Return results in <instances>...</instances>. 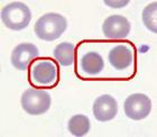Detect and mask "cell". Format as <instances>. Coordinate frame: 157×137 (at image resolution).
<instances>
[{
  "label": "cell",
  "instance_id": "1",
  "mask_svg": "<svg viewBox=\"0 0 157 137\" xmlns=\"http://www.w3.org/2000/svg\"><path fill=\"white\" fill-rule=\"evenodd\" d=\"M67 28V20L64 16L56 13L43 15L36 22L34 30L42 41L53 42L59 38Z\"/></svg>",
  "mask_w": 157,
  "mask_h": 137
},
{
  "label": "cell",
  "instance_id": "2",
  "mask_svg": "<svg viewBox=\"0 0 157 137\" xmlns=\"http://www.w3.org/2000/svg\"><path fill=\"white\" fill-rule=\"evenodd\" d=\"M1 20L3 25L11 30H23L28 27L32 20V11L27 5L15 1L7 5L1 10Z\"/></svg>",
  "mask_w": 157,
  "mask_h": 137
},
{
  "label": "cell",
  "instance_id": "3",
  "mask_svg": "<svg viewBox=\"0 0 157 137\" xmlns=\"http://www.w3.org/2000/svg\"><path fill=\"white\" fill-rule=\"evenodd\" d=\"M20 102L25 112L32 116H39L49 109L52 98L48 92L44 90L28 89L23 93Z\"/></svg>",
  "mask_w": 157,
  "mask_h": 137
},
{
  "label": "cell",
  "instance_id": "4",
  "mask_svg": "<svg viewBox=\"0 0 157 137\" xmlns=\"http://www.w3.org/2000/svg\"><path fill=\"white\" fill-rule=\"evenodd\" d=\"M124 109L128 118L141 120L151 114V100L144 93H132L124 100Z\"/></svg>",
  "mask_w": 157,
  "mask_h": 137
},
{
  "label": "cell",
  "instance_id": "5",
  "mask_svg": "<svg viewBox=\"0 0 157 137\" xmlns=\"http://www.w3.org/2000/svg\"><path fill=\"white\" fill-rule=\"evenodd\" d=\"M57 66L53 61L48 59L38 60L32 65L30 76L34 83L38 85L54 84L57 80Z\"/></svg>",
  "mask_w": 157,
  "mask_h": 137
},
{
  "label": "cell",
  "instance_id": "6",
  "mask_svg": "<svg viewBox=\"0 0 157 137\" xmlns=\"http://www.w3.org/2000/svg\"><path fill=\"white\" fill-rule=\"evenodd\" d=\"M131 26L129 20L120 15H112L102 24V33L107 38H126L130 33Z\"/></svg>",
  "mask_w": 157,
  "mask_h": 137
},
{
  "label": "cell",
  "instance_id": "7",
  "mask_svg": "<svg viewBox=\"0 0 157 137\" xmlns=\"http://www.w3.org/2000/svg\"><path fill=\"white\" fill-rule=\"evenodd\" d=\"M38 55L39 52L36 45L30 43H21L13 49L10 60L13 68L19 71H25L29 63Z\"/></svg>",
  "mask_w": 157,
  "mask_h": 137
},
{
  "label": "cell",
  "instance_id": "8",
  "mask_svg": "<svg viewBox=\"0 0 157 137\" xmlns=\"http://www.w3.org/2000/svg\"><path fill=\"white\" fill-rule=\"evenodd\" d=\"M93 115L97 120L105 123L112 120L118 114V102L113 97L109 95H102L94 100Z\"/></svg>",
  "mask_w": 157,
  "mask_h": 137
},
{
  "label": "cell",
  "instance_id": "9",
  "mask_svg": "<svg viewBox=\"0 0 157 137\" xmlns=\"http://www.w3.org/2000/svg\"><path fill=\"white\" fill-rule=\"evenodd\" d=\"M109 62L117 70H124L132 63V53L126 45H118L109 52Z\"/></svg>",
  "mask_w": 157,
  "mask_h": 137
},
{
  "label": "cell",
  "instance_id": "10",
  "mask_svg": "<svg viewBox=\"0 0 157 137\" xmlns=\"http://www.w3.org/2000/svg\"><path fill=\"white\" fill-rule=\"evenodd\" d=\"M82 70L89 75H97L103 70L105 62L102 56L97 52H89L82 56L81 59Z\"/></svg>",
  "mask_w": 157,
  "mask_h": 137
},
{
  "label": "cell",
  "instance_id": "11",
  "mask_svg": "<svg viewBox=\"0 0 157 137\" xmlns=\"http://www.w3.org/2000/svg\"><path fill=\"white\" fill-rule=\"evenodd\" d=\"M53 55L62 66H71L74 62V44L63 42L54 49Z\"/></svg>",
  "mask_w": 157,
  "mask_h": 137
},
{
  "label": "cell",
  "instance_id": "12",
  "mask_svg": "<svg viewBox=\"0 0 157 137\" xmlns=\"http://www.w3.org/2000/svg\"><path fill=\"white\" fill-rule=\"evenodd\" d=\"M90 120L89 118L84 115H74L73 117L70 118L69 125V131L73 136L81 137L84 136L89 133L90 131Z\"/></svg>",
  "mask_w": 157,
  "mask_h": 137
},
{
  "label": "cell",
  "instance_id": "13",
  "mask_svg": "<svg viewBox=\"0 0 157 137\" xmlns=\"http://www.w3.org/2000/svg\"><path fill=\"white\" fill-rule=\"evenodd\" d=\"M143 23L148 30H151V33H157V2L149 3L146 6L143 10Z\"/></svg>",
  "mask_w": 157,
  "mask_h": 137
},
{
  "label": "cell",
  "instance_id": "14",
  "mask_svg": "<svg viewBox=\"0 0 157 137\" xmlns=\"http://www.w3.org/2000/svg\"><path fill=\"white\" fill-rule=\"evenodd\" d=\"M128 0H124V1H109V0H105V5L111 7V8H122L126 5H128Z\"/></svg>",
  "mask_w": 157,
  "mask_h": 137
}]
</instances>
